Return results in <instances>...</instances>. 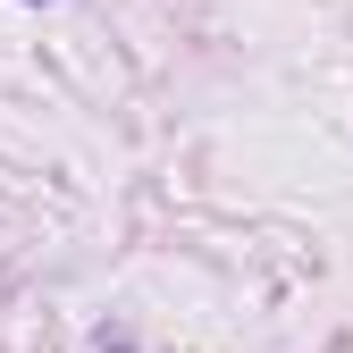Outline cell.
<instances>
[{
    "instance_id": "cell-1",
    "label": "cell",
    "mask_w": 353,
    "mask_h": 353,
    "mask_svg": "<svg viewBox=\"0 0 353 353\" xmlns=\"http://www.w3.org/2000/svg\"><path fill=\"white\" fill-rule=\"evenodd\" d=\"M110 353H135V345H110Z\"/></svg>"
}]
</instances>
